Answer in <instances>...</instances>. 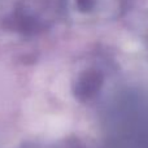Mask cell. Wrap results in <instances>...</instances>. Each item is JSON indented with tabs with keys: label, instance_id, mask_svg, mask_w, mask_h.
I'll use <instances>...</instances> for the list:
<instances>
[{
	"label": "cell",
	"instance_id": "1",
	"mask_svg": "<svg viewBox=\"0 0 148 148\" xmlns=\"http://www.w3.org/2000/svg\"><path fill=\"white\" fill-rule=\"evenodd\" d=\"M97 86H99V82H97L96 78H94V77H87V79H84L81 83L79 95H81V96H90V95H92L96 91Z\"/></svg>",
	"mask_w": 148,
	"mask_h": 148
}]
</instances>
